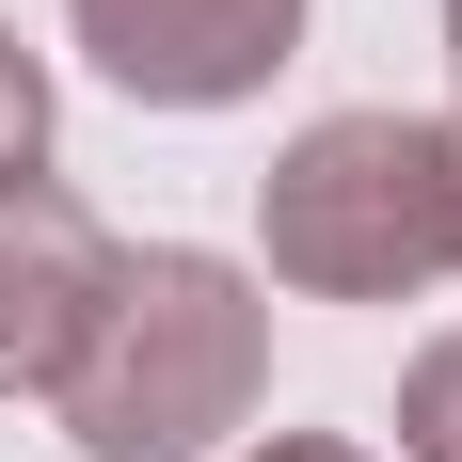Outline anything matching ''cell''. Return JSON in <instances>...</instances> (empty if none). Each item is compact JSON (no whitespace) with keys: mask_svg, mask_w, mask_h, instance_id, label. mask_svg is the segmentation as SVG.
<instances>
[{"mask_svg":"<svg viewBox=\"0 0 462 462\" xmlns=\"http://www.w3.org/2000/svg\"><path fill=\"white\" fill-rule=\"evenodd\" d=\"M112 255L128 239L96 224L64 176H0V399H48L64 383V351L112 303Z\"/></svg>","mask_w":462,"mask_h":462,"instance_id":"4","label":"cell"},{"mask_svg":"<svg viewBox=\"0 0 462 462\" xmlns=\"http://www.w3.org/2000/svg\"><path fill=\"white\" fill-rule=\"evenodd\" d=\"M255 255L303 303H430L462 272V128L447 112H319L255 176Z\"/></svg>","mask_w":462,"mask_h":462,"instance_id":"2","label":"cell"},{"mask_svg":"<svg viewBox=\"0 0 462 462\" xmlns=\"http://www.w3.org/2000/svg\"><path fill=\"white\" fill-rule=\"evenodd\" d=\"M0 176H48V64L16 48V16H0Z\"/></svg>","mask_w":462,"mask_h":462,"instance_id":"6","label":"cell"},{"mask_svg":"<svg viewBox=\"0 0 462 462\" xmlns=\"http://www.w3.org/2000/svg\"><path fill=\"white\" fill-rule=\"evenodd\" d=\"M128 112H239L303 64V0H64Z\"/></svg>","mask_w":462,"mask_h":462,"instance_id":"3","label":"cell"},{"mask_svg":"<svg viewBox=\"0 0 462 462\" xmlns=\"http://www.w3.org/2000/svg\"><path fill=\"white\" fill-rule=\"evenodd\" d=\"M399 462H462V335H430L399 367Z\"/></svg>","mask_w":462,"mask_h":462,"instance_id":"5","label":"cell"},{"mask_svg":"<svg viewBox=\"0 0 462 462\" xmlns=\"http://www.w3.org/2000/svg\"><path fill=\"white\" fill-rule=\"evenodd\" d=\"M239 462H367V447H351V430H255Z\"/></svg>","mask_w":462,"mask_h":462,"instance_id":"7","label":"cell"},{"mask_svg":"<svg viewBox=\"0 0 462 462\" xmlns=\"http://www.w3.org/2000/svg\"><path fill=\"white\" fill-rule=\"evenodd\" d=\"M447 128H462V112H447Z\"/></svg>","mask_w":462,"mask_h":462,"instance_id":"9","label":"cell"},{"mask_svg":"<svg viewBox=\"0 0 462 462\" xmlns=\"http://www.w3.org/2000/svg\"><path fill=\"white\" fill-rule=\"evenodd\" d=\"M255 399H272V287L208 239L112 255V303L48 383L80 462H224L255 430Z\"/></svg>","mask_w":462,"mask_h":462,"instance_id":"1","label":"cell"},{"mask_svg":"<svg viewBox=\"0 0 462 462\" xmlns=\"http://www.w3.org/2000/svg\"><path fill=\"white\" fill-rule=\"evenodd\" d=\"M447 80H462V0H447Z\"/></svg>","mask_w":462,"mask_h":462,"instance_id":"8","label":"cell"}]
</instances>
